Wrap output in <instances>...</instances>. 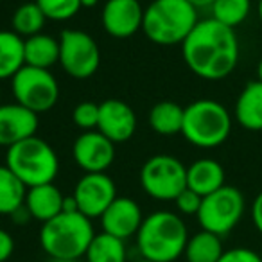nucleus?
Here are the masks:
<instances>
[{"instance_id":"f257e3e1","label":"nucleus","mask_w":262,"mask_h":262,"mask_svg":"<svg viewBox=\"0 0 262 262\" xmlns=\"http://www.w3.org/2000/svg\"><path fill=\"white\" fill-rule=\"evenodd\" d=\"M183 61L198 77L219 81L239 63V40L232 27L214 18L200 20L182 43Z\"/></svg>"},{"instance_id":"f03ea898","label":"nucleus","mask_w":262,"mask_h":262,"mask_svg":"<svg viewBox=\"0 0 262 262\" xmlns=\"http://www.w3.org/2000/svg\"><path fill=\"white\" fill-rule=\"evenodd\" d=\"M137 250L151 262H176L183 257L189 230L178 214L157 210L146 215L137 232Z\"/></svg>"},{"instance_id":"7ed1b4c3","label":"nucleus","mask_w":262,"mask_h":262,"mask_svg":"<svg viewBox=\"0 0 262 262\" xmlns=\"http://www.w3.org/2000/svg\"><path fill=\"white\" fill-rule=\"evenodd\" d=\"M94 235L92 219L81 212H61L41 225L40 244L49 258L76 262L86 255Z\"/></svg>"},{"instance_id":"20e7f679","label":"nucleus","mask_w":262,"mask_h":262,"mask_svg":"<svg viewBox=\"0 0 262 262\" xmlns=\"http://www.w3.org/2000/svg\"><path fill=\"white\" fill-rule=\"evenodd\" d=\"M198 9L187 0H153L144 9L142 31L157 45H178L196 27Z\"/></svg>"},{"instance_id":"39448f33","label":"nucleus","mask_w":262,"mask_h":262,"mask_svg":"<svg viewBox=\"0 0 262 262\" xmlns=\"http://www.w3.org/2000/svg\"><path fill=\"white\" fill-rule=\"evenodd\" d=\"M232 133V117L221 102L214 99H198L183 113L182 135L192 146L212 149L226 142Z\"/></svg>"},{"instance_id":"423d86ee","label":"nucleus","mask_w":262,"mask_h":262,"mask_svg":"<svg viewBox=\"0 0 262 262\" xmlns=\"http://www.w3.org/2000/svg\"><path fill=\"white\" fill-rule=\"evenodd\" d=\"M6 165L11 169L13 174L18 176L27 189L52 183L59 171L56 151L51 144L38 139L36 135L8 147Z\"/></svg>"},{"instance_id":"0eeeda50","label":"nucleus","mask_w":262,"mask_h":262,"mask_svg":"<svg viewBox=\"0 0 262 262\" xmlns=\"http://www.w3.org/2000/svg\"><path fill=\"white\" fill-rule=\"evenodd\" d=\"M244 210L246 201L243 192L232 185H223L219 190L203 198L196 217L201 230L225 237L239 225Z\"/></svg>"},{"instance_id":"6e6552de","label":"nucleus","mask_w":262,"mask_h":262,"mask_svg":"<svg viewBox=\"0 0 262 262\" xmlns=\"http://www.w3.org/2000/svg\"><path fill=\"white\" fill-rule=\"evenodd\" d=\"M140 185L158 201H174L187 189V167L171 155H155L140 171Z\"/></svg>"},{"instance_id":"1a4fd4ad","label":"nucleus","mask_w":262,"mask_h":262,"mask_svg":"<svg viewBox=\"0 0 262 262\" xmlns=\"http://www.w3.org/2000/svg\"><path fill=\"white\" fill-rule=\"evenodd\" d=\"M16 102L34 113L49 112L59 99V86L51 70L24 65L11 79Z\"/></svg>"},{"instance_id":"9d476101","label":"nucleus","mask_w":262,"mask_h":262,"mask_svg":"<svg viewBox=\"0 0 262 262\" xmlns=\"http://www.w3.org/2000/svg\"><path fill=\"white\" fill-rule=\"evenodd\" d=\"M101 63L99 45L90 34L83 31L67 29L59 36V65L76 79L94 76Z\"/></svg>"},{"instance_id":"9b49d317","label":"nucleus","mask_w":262,"mask_h":262,"mask_svg":"<svg viewBox=\"0 0 262 262\" xmlns=\"http://www.w3.org/2000/svg\"><path fill=\"white\" fill-rule=\"evenodd\" d=\"M72 196L77 203V210L88 219H95L101 217L106 208L115 201L117 187L104 172H84Z\"/></svg>"},{"instance_id":"f8f14e48","label":"nucleus","mask_w":262,"mask_h":262,"mask_svg":"<svg viewBox=\"0 0 262 262\" xmlns=\"http://www.w3.org/2000/svg\"><path fill=\"white\" fill-rule=\"evenodd\" d=\"M72 155L84 172H104L115 160V144L101 131H84L74 142Z\"/></svg>"},{"instance_id":"ddd939ff","label":"nucleus","mask_w":262,"mask_h":262,"mask_svg":"<svg viewBox=\"0 0 262 262\" xmlns=\"http://www.w3.org/2000/svg\"><path fill=\"white\" fill-rule=\"evenodd\" d=\"M137 129V115L131 106H127L120 99H108L99 104V124L97 131H101L106 139L113 144L126 142L133 137Z\"/></svg>"},{"instance_id":"4468645a","label":"nucleus","mask_w":262,"mask_h":262,"mask_svg":"<svg viewBox=\"0 0 262 262\" xmlns=\"http://www.w3.org/2000/svg\"><path fill=\"white\" fill-rule=\"evenodd\" d=\"M102 27L113 38H129L142 27L144 9L139 0H108L102 8Z\"/></svg>"},{"instance_id":"2eb2a0df","label":"nucleus","mask_w":262,"mask_h":262,"mask_svg":"<svg viewBox=\"0 0 262 262\" xmlns=\"http://www.w3.org/2000/svg\"><path fill=\"white\" fill-rule=\"evenodd\" d=\"M99 219H101L102 232L126 241L137 235L144 221V215L142 208L135 200L117 196L115 201L106 208L104 214Z\"/></svg>"},{"instance_id":"dca6fc26","label":"nucleus","mask_w":262,"mask_h":262,"mask_svg":"<svg viewBox=\"0 0 262 262\" xmlns=\"http://www.w3.org/2000/svg\"><path fill=\"white\" fill-rule=\"evenodd\" d=\"M38 113L18 104H0V146L11 147L36 135Z\"/></svg>"},{"instance_id":"f3484780","label":"nucleus","mask_w":262,"mask_h":262,"mask_svg":"<svg viewBox=\"0 0 262 262\" xmlns=\"http://www.w3.org/2000/svg\"><path fill=\"white\" fill-rule=\"evenodd\" d=\"M63 200H65V196L54 183H45V185H36L27 189L24 205H26L31 217L43 225V223L54 219L58 214H61Z\"/></svg>"},{"instance_id":"a211bd4d","label":"nucleus","mask_w":262,"mask_h":262,"mask_svg":"<svg viewBox=\"0 0 262 262\" xmlns=\"http://www.w3.org/2000/svg\"><path fill=\"white\" fill-rule=\"evenodd\" d=\"M225 185V169L212 158H201L187 167V189L201 198L215 192Z\"/></svg>"},{"instance_id":"6ab92c4d","label":"nucleus","mask_w":262,"mask_h":262,"mask_svg":"<svg viewBox=\"0 0 262 262\" xmlns=\"http://www.w3.org/2000/svg\"><path fill=\"white\" fill-rule=\"evenodd\" d=\"M235 119L244 129L262 131V81H250L235 101Z\"/></svg>"},{"instance_id":"aec40b11","label":"nucleus","mask_w":262,"mask_h":262,"mask_svg":"<svg viewBox=\"0 0 262 262\" xmlns=\"http://www.w3.org/2000/svg\"><path fill=\"white\" fill-rule=\"evenodd\" d=\"M24 56H26V65L49 70L52 65L59 63V40L45 33L26 38Z\"/></svg>"},{"instance_id":"412c9836","label":"nucleus","mask_w":262,"mask_h":262,"mask_svg":"<svg viewBox=\"0 0 262 262\" xmlns=\"http://www.w3.org/2000/svg\"><path fill=\"white\" fill-rule=\"evenodd\" d=\"M24 65V38L15 31H0V81L13 79Z\"/></svg>"},{"instance_id":"4be33fe9","label":"nucleus","mask_w":262,"mask_h":262,"mask_svg":"<svg viewBox=\"0 0 262 262\" xmlns=\"http://www.w3.org/2000/svg\"><path fill=\"white\" fill-rule=\"evenodd\" d=\"M223 253L225 248L221 237L207 230H200L189 237L183 257L187 262H217Z\"/></svg>"},{"instance_id":"5701e85b","label":"nucleus","mask_w":262,"mask_h":262,"mask_svg":"<svg viewBox=\"0 0 262 262\" xmlns=\"http://www.w3.org/2000/svg\"><path fill=\"white\" fill-rule=\"evenodd\" d=\"M86 262H127L126 241L106 232L95 233L84 255Z\"/></svg>"},{"instance_id":"b1692460","label":"nucleus","mask_w":262,"mask_h":262,"mask_svg":"<svg viewBox=\"0 0 262 262\" xmlns=\"http://www.w3.org/2000/svg\"><path fill=\"white\" fill-rule=\"evenodd\" d=\"M183 113L185 108L172 101H162L155 104L149 112V126L158 135H176L182 133Z\"/></svg>"},{"instance_id":"393cba45","label":"nucleus","mask_w":262,"mask_h":262,"mask_svg":"<svg viewBox=\"0 0 262 262\" xmlns=\"http://www.w3.org/2000/svg\"><path fill=\"white\" fill-rule=\"evenodd\" d=\"M27 196V187L13 174L8 165H0V214L11 215L24 207Z\"/></svg>"},{"instance_id":"a878e982","label":"nucleus","mask_w":262,"mask_h":262,"mask_svg":"<svg viewBox=\"0 0 262 262\" xmlns=\"http://www.w3.org/2000/svg\"><path fill=\"white\" fill-rule=\"evenodd\" d=\"M45 15L36 2H26L15 13H13L11 26L18 36L31 38L34 34H40L45 26Z\"/></svg>"},{"instance_id":"bb28decb","label":"nucleus","mask_w":262,"mask_h":262,"mask_svg":"<svg viewBox=\"0 0 262 262\" xmlns=\"http://www.w3.org/2000/svg\"><path fill=\"white\" fill-rule=\"evenodd\" d=\"M212 18L223 26L235 29L248 18L251 11V0H215L210 8Z\"/></svg>"},{"instance_id":"cd10ccee","label":"nucleus","mask_w":262,"mask_h":262,"mask_svg":"<svg viewBox=\"0 0 262 262\" xmlns=\"http://www.w3.org/2000/svg\"><path fill=\"white\" fill-rule=\"evenodd\" d=\"M43 11L45 18L65 22L76 16L81 9V0H34Z\"/></svg>"},{"instance_id":"c85d7f7f","label":"nucleus","mask_w":262,"mask_h":262,"mask_svg":"<svg viewBox=\"0 0 262 262\" xmlns=\"http://www.w3.org/2000/svg\"><path fill=\"white\" fill-rule=\"evenodd\" d=\"M74 124L77 127H81L83 131H92L97 127L99 124V104L90 101L79 102V104L74 108L72 113Z\"/></svg>"},{"instance_id":"c756f323","label":"nucleus","mask_w":262,"mask_h":262,"mask_svg":"<svg viewBox=\"0 0 262 262\" xmlns=\"http://www.w3.org/2000/svg\"><path fill=\"white\" fill-rule=\"evenodd\" d=\"M201 201H203V198H201L200 194H196L190 189H185L183 192H180V196L174 200V203H176V208H178L180 214L198 215L200 207H201Z\"/></svg>"},{"instance_id":"7c9ffc66","label":"nucleus","mask_w":262,"mask_h":262,"mask_svg":"<svg viewBox=\"0 0 262 262\" xmlns=\"http://www.w3.org/2000/svg\"><path fill=\"white\" fill-rule=\"evenodd\" d=\"M217 262H262V257L250 248H232L225 250Z\"/></svg>"},{"instance_id":"2f4dec72","label":"nucleus","mask_w":262,"mask_h":262,"mask_svg":"<svg viewBox=\"0 0 262 262\" xmlns=\"http://www.w3.org/2000/svg\"><path fill=\"white\" fill-rule=\"evenodd\" d=\"M15 251V241L8 230L0 228V262H6Z\"/></svg>"},{"instance_id":"473e14b6","label":"nucleus","mask_w":262,"mask_h":262,"mask_svg":"<svg viewBox=\"0 0 262 262\" xmlns=\"http://www.w3.org/2000/svg\"><path fill=\"white\" fill-rule=\"evenodd\" d=\"M251 221H253V226L257 228V232L262 235V190L257 194V198L251 203Z\"/></svg>"},{"instance_id":"72a5a7b5","label":"nucleus","mask_w":262,"mask_h":262,"mask_svg":"<svg viewBox=\"0 0 262 262\" xmlns=\"http://www.w3.org/2000/svg\"><path fill=\"white\" fill-rule=\"evenodd\" d=\"M11 219L16 223V225H24V223H27L29 219H33V217H31V214L27 212L26 205H24V207H20L16 212H13V214H11Z\"/></svg>"},{"instance_id":"f704fd0d","label":"nucleus","mask_w":262,"mask_h":262,"mask_svg":"<svg viewBox=\"0 0 262 262\" xmlns=\"http://www.w3.org/2000/svg\"><path fill=\"white\" fill-rule=\"evenodd\" d=\"M63 212H79L74 196H65V200H63Z\"/></svg>"},{"instance_id":"c9c22d12","label":"nucleus","mask_w":262,"mask_h":262,"mask_svg":"<svg viewBox=\"0 0 262 262\" xmlns=\"http://www.w3.org/2000/svg\"><path fill=\"white\" fill-rule=\"evenodd\" d=\"M189 4H192L196 9H207V8H212L214 6L215 0H187Z\"/></svg>"},{"instance_id":"e433bc0d","label":"nucleus","mask_w":262,"mask_h":262,"mask_svg":"<svg viewBox=\"0 0 262 262\" xmlns=\"http://www.w3.org/2000/svg\"><path fill=\"white\" fill-rule=\"evenodd\" d=\"M99 4V0H81V8H94Z\"/></svg>"},{"instance_id":"4c0bfd02","label":"nucleus","mask_w":262,"mask_h":262,"mask_svg":"<svg viewBox=\"0 0 262 262\" xmlns=\"http://www.w3.org/2000/svg\"><path fill=\"white\" fill-rule=\"evenodd\" d=\"M257 77L258 81H262V58L258 59V65H257Z\"/></svg>"},{"instance_id":"58836bf2","label":"nucleus","mask_w":262,"mask_h":262,"mask_svg":"<svg viewBox=\"0 0 262 262\" xmlns=\"http://www.w3.org/2000/svg\"><path fill=\"white\" fill-rule=\"evenodd\" d=\"M257 15H258V18H260V22H262V0H258V2H257Z\"/></svg>"},{"instance_id":"ea45409f","label":"nucleus","mask_w":262,"mask_h":262,"mask_svg":"<svg viewBox=\"0 0 262 262\" xmlns=\"http://www.w3.org/2000/svg\"><path fill=\"white\" fill-rule=\"evenodd\" d=\"M49 262H74V260H63V258H49Z\"/></svg>"},{"instance_id":"a19ab883","label":"nucleus","mask_w":262,"mask_h":262,"mask_svg":"<svg viewBox=\"0 0 262 262\" xmlns=\"http://www.w3.org/2000/svg\"><path fill=\"white\" fill-rule=\"evenodd\" d=\"M135 262H151V260H147V258H142V257H140V258H137Z\"/></svg>"},{"instance_id":"79ce46f5","label":"nucleus","mask_w":262,"mask_h":262,"mask_svg":"<svg viewBox=\"0 0 262 262\" xmlns=\"http://www.w3.org/2000/svg\"><path fill=\"white\" fill-rule=\"evenodd\" d=\"M77 262H81V260H77ZM84 262H86V260H84Z\"/></svg>"},{"instance_id":"37998d69","label":"nucleus","mask_w":262,"mask_h":262,"mask_svg":"<svg viewBox=\"0 0 262 262\" xmlns=\"http://www.w3.org/2000/svg\"><path fill=\"white\" fill-rule=\"evenodd\" d=\"M260 257H262V253H260Z\"/></svg>"}]
</instances>
